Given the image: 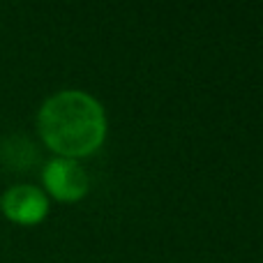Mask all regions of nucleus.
Listing matches in <instances>:
<instances>
[{"mask_svg": "<svg viewBox=\"0 0 263 263\" xmlns=\"http://www.w3.org/2000/svg\"><path fill=\"white\" fill-rule=\"evenodd\" d=\"M37 134L42 143L65 159L95 155L109 134V120L102 102L86 90H60L42 102L37 111Z\"/></svg>", "mask_w": 263, "mask_h": 263, "instance_id": "1", "label": "nucleus"}, {"mask_svg": "<svg viewBox=\"0 0 263 263\" xmlns=\"http://www.w3.org/2000/svg\"><path fill=\"white\" fill-rule=\"evenodd\" d=\"M0 210L18 227H37L51 210V199L37 185H14L0 196Z\"/></svg>", "mask_w": 263, "mask_h": 263, "instance_id": "3", "label": "nucleus"}, {"mask_svg": "<svg viewBox=\"0 0 263 263\" xmlns=\"http://www.w3.org/2000/svg\"><path fill=\"white\" fill-rule=\"evenodd\" d=\"M42 190L60 203H77L90 192V176L77 159L53 157L42 168Z\"/></svg>", "mask_w": 263, "mask_h": 263, "instance_id": "2", "label": "nucleus"}]
</instances>
